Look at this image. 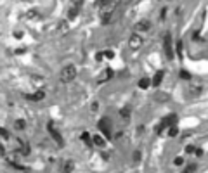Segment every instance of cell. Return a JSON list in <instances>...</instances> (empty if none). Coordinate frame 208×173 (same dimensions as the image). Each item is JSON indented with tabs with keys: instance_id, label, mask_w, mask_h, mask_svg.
<instances>
[{
	"instance_id": "cell-20",
	"label": "cell",
	"mask_w": 208,
	"mask_h": 173,
	"mask_svg": "<svg viewBox=\"0 0 208 173\" xmlns=\"http://www.w3.org/2000/svg\"><path fill=\"white\" fill-rule=\"evenodd\" d=\"M182 45H184V43L180 42V40H179L177 43H175V50H177V54H179V57H182V50H184V47H182Z\"/></svg>"
},
{
	"instance_id": "cell-31",
	"label": "cell",
	"mask_w": 208,
	"mask_h": 173,
	"mask_svg": "<svg viewBox=\"0 0 208 173\" xmlns=\"http://www.w3.org/2000/svg\"><path fill=\"white\" fill-rule=\"evenodd\" d=\"M141 159V151H135L134 152V161H139Z\"/></svg>"
},
{
	"instance_id": "cell-22",
	"label": "cell",
	"mask_w": 208,
	"mask_h": 173,
	"mask_svg": "<svg viewBox=\"0 0 208 173\" xmlns=\"http://www.w3.org/2000/svg\"><path fill=\"white\" fill-rule=\"evenodd\" d=\"M76 14H78V9H76V7H71L70 11H68V17H70V19H71V17H75Z\"/></svg>"
},
{
	"instance_id": "cell-23",
	"label": "cell",
	"mask_w": 208,
	"mask_h": 173,
	"mask_svg": "<svg viewBox=\"0 0 208 173\" xmlns=\"http://www.w3.org/2000/svg\"><path fill=\"white\" fill-rule=\"evenodd\" d=\"M111 0H96V7H104L106 4H109Z\"/></svg>"
},
{
	"instance_id": "cell-8",
	"label": "cell",
	"mask_w": 208,
	"mask_h": 173,
	"mask_svg": "<svg viewBox=\"0 0 208 173\" xmlns=\"http://www.w3.org/2000/svg\"><path fill=\"white\" fill-rule=\"evenodd\" d=\"M149 28H151V23L147 19H142L135 24V31H149Z\"/></svg>"
},
{
	"instance_id": "cell-33",
	"label": "cell",
	"mask_w": 208,
	"mask_h": 173,
	"mask_svg": "<svg viewBox=\"0 0 208 173\" xmlns=\"http://www.w3.org/2000/svg\"><path fill=\"white\" fill-rule=\"evenodd\" d=\"M130 2H132V0H120L118 5H127V4H130Z\"/></svg>"
},
{
	"instance_id": "cell-36",
	"label": "cell",
	"mask_w": 208,
	"mask_h": 173,
	"mask_svg": "<svg viewBox=\"0 0 208 173\" xmlns=\"http://www.w3.org/2000/svg\"><path fill=\"white\" fill-rule=\"evenodd\" d=\"M14 36H16V38H23V33H21V31H16V33H14Z\"/></svg>"
},
{
	"instance_id": "cell-11",
	"label": "cell",
	"mask_w": 208,
	"mask_h": 173,
	"mask_svg": "<svg viewBox=\"0 0 208 173\" xmlns=\"http://www.w3.org/2000/svg\"><path fill=\"white\" fill-rule=\"evenodd\" d=\"M201 90H203L201 85H191L189 86V95H198V94H201Z\"/></svg>"
},
{
	"instance_id": "cell-1",
	"label": "cell",
	"mask_w": 208,
	"mask_h": 173,
	"mask_svg": "<svg viewBox=\"0 0 208 173\" xmlns=\"http://www.w3.org/2000/svg\"><path fill=\"white\" fill-rule=\"evenodd\" d=\"M75 76H76V68H75L73 64L64 66V68L61 69V73H59V78H61V82H62V83H70V82H73V80H75Z\"/></svg>"
},
{
	"instance_id": "cell-18",
	"label": "cell",
	"mask_w": 208,
	"mask_h": 173,
	"mask_svg": "<svg viewBox=\"0 0 208 173\" xmlns=\"http://www.w3.org/2000/svg\"><path fill=\"white\" fill-rule=\"evenodd\" d=\"M101 17H102V23L106 24V23H109V21H111V17H113V12H102V14H101Z\"/></svg>"
},
{
	"instance_id": "cell-16",
	"label": "cell",
	"mask_w": 208,
	"mask_h": 173,
	"mask_svg": "<svg viewBox=\"0 0 208 173\" xmlns=\"http://www.w3.org/2000/svg\"><path fill=\"white\" fill-rule=\"evenodd\" d=\"M14 128L16 130H24L26 128V121L24 120H16L14 121Z\"/></svg>"
},
{
	"instance_id": "cell-4",
	"label": "cell",
	"mask_w": 208,
	"mask_h": 173,
	"mask_svg": "<svg viewBox=\"0 0 208 173\" xmlns=\"http://www.w3.org/2000/svg\"><path fill=\"white\" fill-rule=\"evenodd\" d=\"M99 128H101V132L106 137H111V133H113V128H111V121L108 120V118H102L101 121H99Z\"/></svg>"
},
{
	"instance_id": "cell-24",
	"label": "cell",
	"mask_w": 208,
	"mask_h": 173,
	"mask_svg": "<svg viewBox=\"0 0 208 173\" xmlns=\"http://www.w3.org/2000/svg\"><path fill=\"white\" fill-rule=\"evenodd\" d=\"M71 2V7H76V9H80V5L83 4V0H70Z\"/></svg>"
},
{
	"instance_id": "cell-35",
	"label": "cell",
	"mask_w": 208,
	"mask_h": 173,
	"mask_svg": "<svg viewBox=\"0 0 208 173\" xmlns=\"http://www.w3.org/2000/svg\"><path fill=\"white\" fill-rule=\"evenodd\" d=\"M97 109H99V102H94L92 104V111H97Z\"/></svg>"
},
{
	"instance_id": "cell-17",
	"label": "cell",
	"mask_w": 208,
	"mask_h": 173,
	"mask_svg": "<svg viewBox=\"0 0 208 173\" xmlns=\"http://www.w3.org/2000/svg\"><path fill=\"white\" fill-rule=\"evenodd\" d=\"M149 85H151V82L147 80V78H141V80H139V86H141L142 90H146Z\"/></svg>"
},
{
	"instance_id": "cell-5",
	"label": "cell",
	"mask_w": 208,
	"mask_h": 173,
	"mask_svg": "<svg viewBox=\"0 0 208 173\" xmlns=\"http://www.w3.org/2000/svg\"><path fill=\"white\" fill-rule=\"evenodd\" d=\"M129 45H130V49H132V50H137V49H141V45H142V38L139 36V33H134L132 36H130Z\"/></svg>"
},
{
	"instance_id": "cell-21",
	"label": "cell",
	"mask_w": 208,
	"mask_h": 173,
	"mask_svg": "<svg viewBox=\"0 0 208 173\" xmlns=\"http://www.w3.org/2000/svg\"><path fill=\"white\" fill-rule=\"evenodd\" d=\"M194 171H196V164H187L182 173H194Z\"/></svg>"
},
{
	"instance_id": "cell-3",
	"label": "cell",
	"mask_w": 208,
	"mask_h": 173,
	"mask_svg": "<svg viewBox=\"0 0 208 173\" xmlns=\"http://www.w3.org/2000/svg\"><path fill=\"white\" fill-rule=\"evenodd\" d=\"M47 128H49V132H50V135H52V138L57 142V146L59 147H62L64 146V140H62V137H61V133H59L57 130H56V126H54V123L50 121L49 125H47Z\"/></svg>"
},
{
	"instance_id": "cell-26",
	"label": "cell",
	"mask_w": 208,
	"mask_h": 173,
	"mask_svg": "<svg viewBox=\"0 0 208 173\" xmlns=\"http://www.w3.org/2000/svg\"><path fill=\"white\" fill-rule=\"evenodd\" d=\"M82 140H83V142H90V140H92V137H90L87 132H83V133H82Z\"/></svg>"
},
{
	"instance_id": "cell-13",
	"label": "cell",
	"mask_w": 208,
	"mask_h": 173,
	"mask_svg": "<svg viewBox=\"0 0 208 173\" xmlns=\"http://www.w3.org/2000/svg\"><path fill=\"white\" fill-rule=\"evenodd\" d=\"M92 144H96L97 147H104V144H106V142H104V138H102L101 135H94V137H92Z\"/></svg>"
},
{
	"instance_id": "cell-9",
	"label": "cell",
	"mask_w": 208,
	"mask_h": 173,
	"mask_svg": "<svg viewBox=\"0 0 208 173\" xmlns=\"http://www.w3.org/2000/svg\"><path fill=\"white\" fill-rule=\"evenodd\" d=\"M175 121H177V114H175V112H172V114H168V116L165 118L161 125H163V128H165V126H172Z\"/></svg>"
},
{
	"instance_id": "cell-12",
	"label": "cell",
	"mask_w": 208,
	"mask_h": 173,
	"mask_svg": "<svg viewBox=\"0 0 208 173\" xmlns=\"http://www.w3.org/2000/svg\"><path fill=\"white\" fill-rule=\"evenodd\" d=\"M68 30H70V26H68V23H66V21H61V23L57 24V31H59L61 35L68 33Z\"/></svg>"
},
{
	"instance_id": "cell-14",
	"label": "cell",
	"mask_w": 208,
	"mask_h": 173,
	"mask_svg": "<svg viewBox=\"0 0 208 173\" xmlns=\"http://www.w3.org/2000/svg\"><path fill=\"white\" fill-rule=\"evenodd\" d=\"M161 80H163V71H158L155 74V78H153V86H158L161 83Z\"/></svg>"
},
{
	"instance_id": "cell-6",
	"label": "cell",
	"mask_w": 208,
	"mask_h": 173,
	"mask_svg": "<svg viewBox=\"0 0 208 173\" xmlns=\"http://www.w3.org/2000/svg\"><path fill=\"white\" fill-rule=\"evenodd\" d=\"M113 78V69L111 68H106L104 71H102L101 74L97 76V83H104V82H108V80H111Z\"/></svg>"
},
{
	"instance_id": "cell-2",
	"label": "cell",
	"mask_w": 208,
	"mask_h": 173,
	"mask_svg": "<svg viewBox=\"0 0 208 173\" xmlns=\"http://www.w3.org/2000/svg\"><path fill=\"white\" fill-rule=\"evenodd\" d=\"M163 47H165V52H167V57H168V59H173V43H172V35L170 33L165 35Z\"/></svg>"
},
{
	"instance_id": "cell-30",
	"label": "cell",
	"mask_w": 208,
	"mask_h": 173,
	"mask_svg": "<svg viewBox=\"0 0 208 173\" xmlns=\"http://www.w3.org/2000/svg\"><path fill=\"white\" fill-rule=\"evenodd\" d=\"M194 151H196L194 146H186V152H187V154H193Z\"/></svg>"
},
{
	"instance_id": "cell-27",
	"label": "cell",
	"mask_w": 208,
	"mask_h": 173,
	"mask_svg": "<svg viewBox=\"0 0 208 173\" xmlns=\"http://www.w3.org/2000/svg\"><path fill=\"white\" fill-rule=\"evenodd\" d=\"M179 74H180V78H184V80H189V78H191V74L187 73L186 69H182V71H180V73H179Z\"/></svg>"
},
{
	"instance_id": "cell-19",
	"label": "cell",
	"mask_w": 208,
	"mask_h": 173,
	"mask_svg": "<svg viewBox=\"0 0 208 173\" xmlns=\"http://www.w3.org/2000/svg\"><path fill=\"white\" fill-rule=\"evenodd\" d=\"M26 17H28V19H38L40 14L36 12V11H28V12H26Z\"/></svg>"
},
{
	"instance_id": "cell-29",
	"label": "cell",
	"mask_w": 208,
	"mask_h": 173,
	"mask_svg": "<svg viewBox=\"0 0 208 173\" xmlns=\"http://www.w3.org/2000/svg\"><path fill=\"white\" fill-rule=\"evenodd\" d=\"M104 56H106L108 59H113V57H115V52H113V50H106V52H104Z\"/></svg>"
},
{
	"instance_id": "cell-32",
	"label": "cell",
	"mask_w": 208,
	"mask_h": 173,
	"mask_svg": "<svg viewBox=\"0 0 208 173\" xmlns=\"http://www.w3.org/2000/svg\"><path fill=\"white\" fill-rule=\"evenodd\" d=\"M173 163L177 164V166H180V164H184V159H182V158H175V161H173Z\"/></svg>"
},
{
	"instance_id": "cell-10",
	"label": "cell",
	"mask_w": 208,
	"mask_h": 173,
	"mask_svg": "<svg viewBox=\"0 0 208 173\" xmlns=\"http://www.w3.org/2000/svg\"><path fill=\"white\" fill-rule=\"evenodd\" d=\"M73 168H75V163H73V161H64V164H62V173H73Z\"/></svg>"
},
{
	"instance_id": "cell-15",
	"label": "cell",
	"mask_w": 208,
	"mask_h": 173,
	"mask_svg": "<svg viewBox=\"0 0 208 173\" xmlns=\"http://www.w3.org/2000/svg\"><path fill=\"white\" fill-rule=\"evenodd\" d=\"M120 116L123 118V120H130V108L127 106V108L120 109Z\"/></svg>"
},
{
	"instance_id": "cell-7",
	"label": "cell",
	"mask_w": 208,
	"mask_h": 173,
	"mask_svg": "<svg viewBox=\"0 0 208 173\" xmlns=\"http://www.w3.org/2000/svg\"><path fill=\"white\" fill-rule=\"evenodd\" d=\"M24 97H26L28 100H31V102H38V100H42L45 97V92L38 90V92H35V94H26Z\"/></svg>"
},
{
	"instance_id": "cell-25",
	"label": "cell",
	"mask_w": 208,
	"mask_h": 173,
	"mask_svg": "<svg viewBox=\"0 0 208 173\" xmlns=\"http://www.w3.org/2000/svg\"><path fill=\"white\" fill-rule=\"evenodd\" d=\"M177 133H179V130L175 128V126H170V130H168V135H170V137H175Z\"/></svg>"
},
{
	"instance_id": "cell-34",
	"label": "cell",
	"mask_w": 208,
	"mask_h": 173,
	"mask_svg": "<svg viewBox=\"0 0 208 173\" xmlns=\"http://www.w3.org/2000/svg\"><path fill=\"white\" fill-rule=\"evenodd\" d=\"M102 57H104V52H99L97 56H96V59H97V61H102Z\"/></svg>"
},
{
	"instance_id": "cell-28",
	"label": "cell",
	"mask_w": 208,
	"mask_h": 173,
	"mask_svg": "<svg viewBox=\"0 0 208 173\" xmlns=\"http://www.w3.org/2000/svg\"><path fill=\"white\" fill-rule=\"evenodd\" d=\"M0 137H2V138H9V132H7L5 128H0Z\"/></svg>"
}]
</instances>
